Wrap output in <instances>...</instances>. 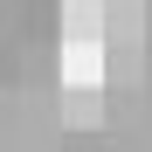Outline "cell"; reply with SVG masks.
I'll list each match as a JSON object with an SVG mask.
<instances>
[{
    "label": "cell",
    "instance_id": "obj_1",
    "mask_svg": "<svg viewBox=\"0 0 152 152\" xmlns=\"http://www.w3.org/2000/svg\"><path fill=\"white\" fill-rule=\"evenodd\" d=\"M104 14L97 7H62V97L76 104V118H90L97 90H104Z\"/></svg>",
    "mask_w": 152,
    "mask_h": 152
}]
</instances>
